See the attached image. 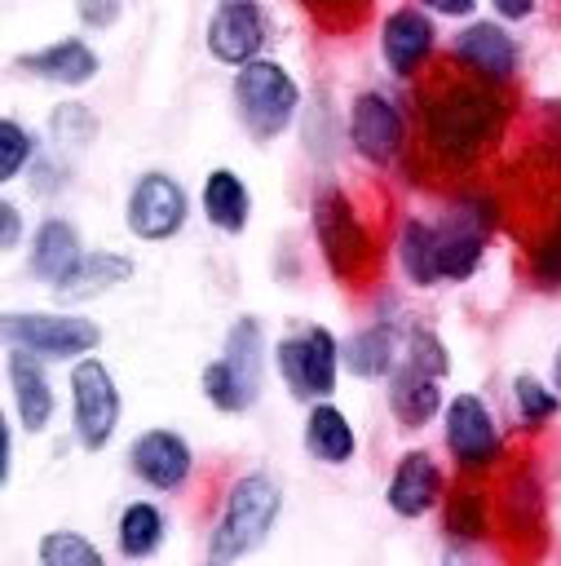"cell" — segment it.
Returning a JSON list of instances; mask_svg holds the SVG:
<instances>
[{"label": "cell", "instance_id": "cell-1", "mask_svg": "<svg viewBox=\"0 0 561 566\" xmlns=\"http://www.w3.org/2000/svg\"><path fill=\"white\" fill-rule=\"evenodd\" d=\"M420 119L428 155L446 168H468L499 133L504 97L495 93V84H481L473 75H446L424 93Z\"/></svg>", "mask_w": 561, "mask_h": 566}, {"label": "cell", "instance_id": "cell-2", "mask_svg": "<svg viewBox=\"0 0 561 566\" xmlns=\"http://www.w3.org/2000/svg\"><path fill=\"white\" fill-rule=\"evenodd\" d=\"M278 509H283V491L269 473H261V469L239 473L230 482L221 517L208 535V557L212 562H234V557L256 553L269 539V526L278 522Z\"/></svg>", "mask_w": 561, "mask_h": 566}, {"label": "cell", "instance_id": "cell-3", "mask_svg": "<svg viewBox=\"0 0 561 566\" xmlns=\"http://www.w3.org/2000/svg\"><path fill=\"white\" fill-rule=\"evenodd\" d=\"M261 380H265V336L261 323L252 314L234 318L221 345V358H212L203 367V398L216 411H247L261 398Z\"/></svg>", "mask_w": 561, "mask_h": 566}, {"label": "cell", "instance_id": "cell-4", "mask_svg": "<svg viewBox=\"0 0 561 566\" xmlns=\"http://www.w3.org/2000/svg\"><path fill=\"white\" fill-rule=\"evenodd\" d=\"M234 111L243 119V128L256 137V142H269L278 133L292 128L296 111H300V84L292 80V71L283 62H269V57H252L234 71Z\"/></svg>", "mask_w": 561, "mask_h": 566}, {"label": "cell", "instance_id": "cell-5", "mask_svg": "<svg viewBox=\"0 0 561 566\" xmlns=\"http://www.w3.org/2000/svg\"><path fill=\"white\" fill-rule=\"evenodd\" d=\"M309 221H314V239H318L327 270L345 283H358L375 261V243L358 208L349 203V195L340 186H318V195L309 199Z\"/></svg>", "mask_w": 561, "mask_h": 566}, {"label": "cell", "instance_id": "cell-6", "mask_svg": "<svg viewBox=\"0 0 561 566\" xmlns=\"http://www.w3.org/2000/svg\"><path fill=\"white\" fill-rule=\"evenodd\" d=\"M274 363H278V376L292 389V398L314 402V398L336 394V371L345 358H340V340L327 327L309 323L274 345Z\"/></svg>", "mask_w": 561, "mask_h": 566}, {"label": "cell", "instance_id": "cell-7", "mask_svg": "<svg viewBox=\"0 0 561 566\" xmlns=\"http://www.w3.org/2000/svg\"><path fill=\"white\" fill-rule=\"evenodd\" d=\"M495 230V199L486 195H459L446 217L437 221V274L442 279H468L481 256H486V239Z\"/></svg>", "mask_w": 561, "mask_h": 566}, {"label": "cell", "instance_id": "cell-8", "mask_svg": "<svg viewBox=\"0 0 561 566\" xmlns=\"http://www.w3.org/2000/svg\"><path fill=\"white\" fill-rule=\"evenodd\" d=\"M4 340L22 345L49 363L84 358L102 345V327L80 314H53V310H31V314H9L4 318Z\"/></svg>", "mask_w": 561, "mask_h": 566}, {"label": "cell", "instance_id": "cell-9", "mask_svg": "<svg viewBox=\"0 0 561 566\" xmlns=\"http://www.w3.org/2000/svg\"><path fill=\"white\" fill-rule=\"evenodd\" d=\"M71 416L84 451H102L119 429V389L102 358H75L71 367Z\"/></svg>", "mask_w": 561, "mask_h": 566}, {"label": "cell", "instance_id": "cell-10", "mask_svg": "<svg viewBox=\"0 0 561 566\" xmlns=\"http://www.w3.org/2000/svg\"><path fill=\"white\" fill-rule=\"evenodd\" d=\"M186 217H190V199H186V186L177 177L150 168L128 186V199H124L128 234H137L146 243H163L186 226Z\"/></svg>", "mask_w": 561, "mask_h": 566}, {"label": "cell", "instance_id": "cell-11", "mask_svg": "<svg viewBox=\"0 0 561 566\" xmlns=\"http://www.w3.org/2000/svg\"><path fill=\"white\" fill-rule=\"evenodd\" d=\"M442 433H446V447H451V455H455V464L464 473L490 469L499 460V451H504L499 424H495L490 407L477 394H455L442 407Z\"/></svg>", "mask_w": 561, "mask_h": 566}, {"label": "cell", "instance_id": "cell-12", "mask_svg": "<svg viewBox=\"0 0 561 566\" xmlns=\"http://www.w3.org/2000/svg\"><path fill=\"white\" fill-rule=\"evenodd\" d=\"M349 142L367 164H375V168L393 164L402 155V146H406L402 106L380 88H362L349 102Z\"/></svg>", "mask_w": 561, "mask_h": 566}, {"label": "cell", "instance_id": "cell-13", "mask_svg": "<svg viewBox=\"0 0 561 566\" xmlns=\"http://www.w3.org/2000/svg\"><path fill=\"white\" fill-rule=\"evenodd\" d=\"M203 40L216 62L243 66V62L261 57V49L269 44V18H265L261 0H212Z\"/></svg>", "mask_w": 561, "mask_h": 566}, {"label": "cell", "instance_id": "cell-14", "mask_svg": "<svg viewBox=\"0 0 561 566\" xmlns=\"http://www.w3.org/2000/svg\"><path fill=\"white\" fill-rule=\"evenodd\" d=\"M451 57H455L473 80H481V84H495V88H499V84H508V80H512L521 49H517V40L508 35V27H499V22L481 18V22H468V27L455 35Z\"/></svg>", "mask_w": 561, "mask_h": 566}, {"label": "cell", "instance_id": "cell-15", "mask_svg": "<svg viewBox=\"0 0 561 566\" xmlns=\"http://www.w3.org/2000/svg\"><path fill=\"white\" fill-rule=\"evenodd\" d=\"M128 469L155 491H181L194 469V451L177 429H146L128 447Z\"/></svg>", "mask_w": 561, "mask_h": 566}, {"label": "cell", "instance_id": "cell-16", "mask_svg": "<svg viewBox=\"0 0 561 566\" xmlns=\"http://www.w3.org/2000/svg\"><path fill=\"white\" fill-rule=\"evenodd\" d=\"M433 40H437L433 18H428L420 4H402V9H393V13L384 18V27H380V57H384V66H389L393 75L406 80V75H415V71L428 62Z\"/></svg>", "mask_w": 561, "mask_h": 566}, {"label": "cell", "instance_id": "cell-17", "mask_svg": "<svg viewBox=\"0 0 561 566\" xmlns=\"http://www.w3.org/2000/svg\"><path fill=\"white\" fill-rule=\"evenodd\" d=\"M18 71L35 75V80H49V84H62V88H84L88 80H97L102 71V57L80 40V35H66V40H53L35 53H22L13 57Z\"/></svg>", "mask_w": 561, "mask_h": 566}, {"label": "cell", "instance_id": "cell-18", "mask_svg": "<svg viewBox=\"0 0 561 566\" xmlns=\"http://www.w3.org/2000/svg\"><path fill=\"white\" fill-rule=\"evenodd\" d=\"M4 371H9V385H13V411H18L22 429L44 433L49 420H53V389H49V376H44V358L22 349V345H9Z\"/></svg>", "mask_w": 561, "mask_h": 566}, {"label": "cell", "instance_id": "cell-19", "mask_svg": "<svg viewBox=\"0 0 561 566\" xmlns=\"http://www.w3.org/2000/svg\"><path fill=\"white\" fill-rule=\"evenodd\" d=\"M442 495V469L433 464V455L424 451H402L393 473H389V486H384V500L398 517H424Z\"/></svg>", "mask_w": 561, "mask_h": 566}, {"label": "cell", "instance_id": "cell-20", "mask_svg": "<svg viewBox=\"0 0 561 566\" xmlns=\"http://www.w3.org/2000/svg\"><path fill=\"white\" fill-rule=\"evenodd\" d=\"M442 376H428L420 371L415 363H398L389 371V411L398 416L402 429H424L437 411H442V389H437Z\"/></svg>", "mask_w": 561, "mask_h": 566}, {"label": "cell", "instance_id": "cell-21", "mask_svg": "<svg viewBox=\"0 0 561 566\" xmlns=\"http://www.w3.org/2000/svg\"><path fill=\"white\" fill-rule=\"evenodd\" d=\"M133 270H137V265H133V256H124V252H110V248L84 252V256L71 265V274H66L62 283H53V296H57V301H88V296H102V292L128 283Z\"/></svg>", "mask_w": 561, "mask_h": 566}, {"label": "cell", "instance_id": "cell-22", "mask_svg": "<svg viewBox=\"0 0 561 566\" xmlns=\"http://www.w3.org/2000/svg\"><path fill=\"white\" fill-rule=\"evenodd\" d=\"M300 442H305V451H309L318 464H349L353 451H358V433H353L349 416H345L336 402H327V398H318V402L309 407L305 429H300Z\"/></svg>", "mask_w": 561, "mask_h": 566}, {"label": "cell", "instance_id": "cell-23", "mask_svg": "<svg viewBox=\"0 0 561 566\" xmlns=\"http://www.w3.org/2000/svg\"><path fill=\"white\" fill-rule=\"evenodd\" d=\"M199 203H203V217H208L221 234H243L247 221H252V190L243 186V177H239L234 168H212V172L203 177Z\"/></svg>", "mask_w": 561, "mask_h": 566}, {"label": "cell", "instance_id": "cell-24", "mask_svg": "<svg viewBox=\"0 0 561 566\" xmlns=\"http://www.w3.org/2000/svg\"><path fill=\"white\" fill-rule=\"evenodd\" d=\"M84 256V248H80V230L71 226V221H62V217H49V221H40V230L31 234V256H27V265H31V274L40 279V283H62L66 274H71V265Z\"/></svg>", "mask_w": 561, "mask_h": 566}, {"label": "cell", "instance_id": "cell-25", "mask_svg": "<svg viewBox=\"0 0 561 566\" xmlns=\"http://www.w3.org/2000/svg\"><path fill=\"white\" fill-rule=\"evenodd\" d=\"M340 358L353 376L362 380H380L398 367V332L389 323H371L362 332H353L345 345H340Z\"/></svg>", "mask_w": 561, "mask_h": 566}, {"label": "cell", "instance_id": "cell-26", "mask_svg": "<svg viewBox=\"0 0 561 566\" xmlns=\"http://www.w3.org/2000/svg\"><path fill=\"white\" fill-rule=\"evenodd\" d=\"M398 265L402 274L415 283V287H433L442 274H437V226L433 221H402V234H398Z\"/></svg>", "mask_w": 561, "mask_h": 566}, {"label": "cell", "instance_id": "cell-27", "mask_svg": "<svg viewBox=\"0 0 561 566\" xmlns=\"http://www.w3.org/2000/svg\"><path fill=\"white\" fill-rule=\"evenodd\" d=\"M115 539H119V553H124L128 562L150 557V553L163 544V513H159L150 500L124 504V513H119V522H115Z\"/></svg>", "mask_w": 561, "mask_h": 566}, {"label": "cell", "instance_id": "cell-28", "mask_svg": "<svg viewBox=\"0 0 561 566\" xmlns=\"http://www.w3.org/2000/svg\"><path fill=\"white\" fill-rule=\"evenodd\" d=\"M499 504H504V522H508L512 535H534L539 531V522H543V495H539V482L530 473H512L508 486H504V495H499Z\"/></svg>", "mask_w": 561, "mask_h": 566}, {"label": "cell", "instance_id": "cell-29", "mask_svg": "<svg viewBox=\"0 0 561 566\" xmlns=\"http://www.w3.org/2000/svg\"><path fill=\"white\" fill-rule=\"evenodd\" d=\"M446 535L459 544H477L490 531V513H486V495L477 486H459L455 495H446Z\"/></svg>", "mask_w": 561, "mask_h": 566}, {"label": "cell", "instance_id": "cell-30", "mask_svg": "<svg viewBox=\"0 0 561 566\" xmlns=\"http://www.w3.org/2000/svg\"><path fill=\"white\" fill-rule=\"evenodd\" d=\"M512 402H517V416H521L526 429H539V424H548V420L561 411V394H557V385H552V380L543 385V380L530 376V371L512 376Z\"/></svg>", "mask_w": 561, "mask_h": 566}, {"label": "cell", "instance_id": "cell-31", "mask_svg": "<svg viewBox=\"0 0 561 566\" xmlns=\"http://www.w3.org/2000/svg\"><path fill=\"white\" fill-rule=\"evenodd\" d=\"M35 557L40 566H102V548L88 544L80 531H44Z\"/></svg>", "mask_w": 561, "mask_h": 566}, {"label": "cell", "instance_id": "cell-32", "mask_svg": "<svg viewBox=\"0 0 561 566\" xmlns=\"http://www.w3.org/2000/svg\"><path fill=\"white\" fill-rule=\"evenodd\" d=\"M35 159V137L18 124V119H0V172H4V181H13L27 164Z\"/></svg>", "mask_w": 561, "mask_h": 566}, {"label": "cell", "instance_id": "cell-33", "mask_svg": "<svg viewBox=\"0 0 561 566\" xmlns=\"http://www.w3.org/2000/svg\"><path fill=\"white\" fill-rule=\"evenodd\" d=\"M406 363H415V367L428 371V376H446V367H451L446 345H442L428 327H411V332H406Z\"/></svg>", "mask_w": 561, "mask_h": 566}, {"label": "cell", "instance_id": "cell-34", "mask_svg": "<svg viewBox=\"0 0 561 566\" xmlns=\"http://www.w3.org/2000/svg\"><path fill=\"white\" fill-rule=\"evenodd\" d=\"M530 274H534L543 287H561V226L548 230V234L530 248Z\"/></svg>", "mask_w": 561, "mask_h": 566}, {"label": "cell", "instance_id": "cell-35", "mask_svg": "<svg viewBox=\"0 0 561 566\" xmlns=\"http://www.w3.org/2000/svg\"><path fill=\"white\" fill-rule=\"evenodd\" d=\"M318 22H327V27H345V22H353L358 18V9L367 4V0H300Z\"/></svg>", "mask_w": 561, "mask_h": 566}, {"label": "cell", "instance_id": "cell-36", "mask_svg": "<svg viewBox=\"0 0 561 566\" xmlns=\"http://www.w3.org/2000/svg\"><path fill=\"white\" fill-rule=\"evenodd\" d=\"M53 133H57L62 142H75V137L84 142V137L93 133V115H88L84 106H75V102H71V106H62V111L53 115Z\"/></svg>", "mask_w": 561, "mask_h": 566}, {"label": "cell", "instance_id": "cell-37", "mask_svg": "<svg viewBox=\"0 0 561 566\" xmlns=\"http://www.w3.org/2000/svg\"><path fill=\"white\" fill-rule=\"evenodd\" d=\"M75 13L84 27H115V18L124 13V0H75Z\"/></svg>", "mask_w": 561, "mask_h": 566}, {"label": "cell", "instance_id": "cell-38", "mask_svg": "<svg viewBox=\"0 0 561 566\" xmlns=\"http://www.w3.org/2000/svg\"><path fill=\"white\" fill-rule=\"evenodd\" d=\"M18 234H22L18 203H13V199H4V203H0V248H4V252H9V248H18Z\"/></svg>", "mask_w": 561, "mask_h": 566}, {"label": "cell", "instance_id": "cell-39", "mask_svg": "<svg viewBox=\"0 0 561 566\" xmlns=\"http://www.w3.org/2000/svg\"><path fill=\"white\" fill-rule=\"evenodd\" d=\"M539 4H543V0H490V9H495L504 22H521V18H530Z\"/></svg>", "mask_w": 561, "mask_h": 566}, {"label": "cell", "instance_id": "cell-40", "mask_svg": "<svg viewBox=\"0 0 561 566\" xmlns=\"http://www.w3.org/2000/svg\"><path fill=\"white\" fill-rule=\"evenodd\" d=\"M420 4L433 13H446V18H468L477 9V0H420Z\"/></svg>", "mask_w": 561, "mask_h": 566}, {"label": "cell", "instance_id": "cell-41", "mask_svg": "<svg viewBox=\"0 0 561 566\" xmlns=\"http://www.w3.org/2000/svg\"><path fill=\"white\" fill-rule=\"evenodd\" d=\"M9 469H13V429L0 424V478L9 482Z\"/></svg>", "mask_w": 561, "mask_h": 566}, {"label": "cell", "instance_id": "cell-42", "mask_svg": "<svg viewBox=\"0 0 561 566\" xmlns=\"http://www.w3.org/2000/svg\"><path fill=\"white\" fill-rule=\"evenodd\" d=\"M552 385H557V394H561V345H557V354H552Z\"/></svg>", "mask_w": 561, "mask_h": 566}]
</instances>
